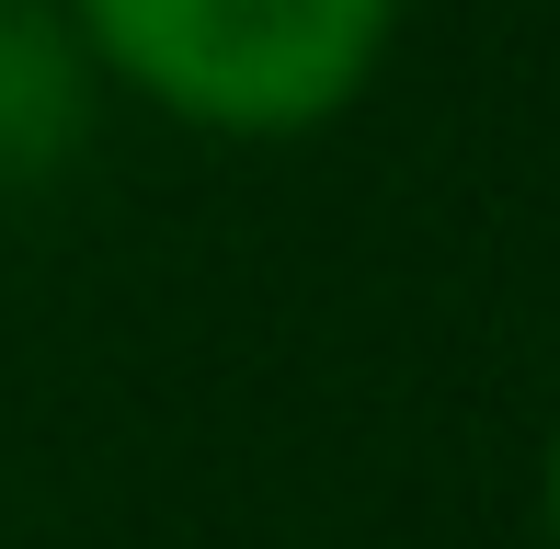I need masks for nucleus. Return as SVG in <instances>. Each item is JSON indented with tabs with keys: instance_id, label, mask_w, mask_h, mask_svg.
<instances>
[{
	"instance_id": "nucleus-1",
	"label": "nucleus",
	"mask_w": 560,
	"mask_h": 549,
	"mask_svg": "<svg viewBox=\"0 0 560 549\" xmlns=\"http://www.w3.org/2000/svg\"><path fill=\"white\" fill-rule=\"evenodd\" d=\"M81 58L207 138H310L377 81L400 0H69Z\"/></svg>"
},
{
	"instance_id": "nucleus-2",
	"label": "nucleus",
	"mask_w": 560,
	"mask_h": 549,
	"mask_svg": "<svg viewBox=\"0 0 560 549\" xmlns=\"http://www.w3.org/2000/svg\"><path fill=\"white\" fill-rule=\"evenodd\" d=\"M92 115V58L58 12H23L0 0V184H46V172L81 149Z\"/></svg>"
},
{
	"instance_id": "nucleus-3",
	"label": "nucleus",
	"mask_w": 560,
	"mask_h": 549,
	"mask_svg": "<svg viewBox=\"0 0 560 549\" xmlns=\"http://www.w3.org/2000/svg\"><path fill=\"white\" fill-rule=\"evenodd\" d=\"M549 549H560V435H549Z\"/></svg>"
}]
</instances>
